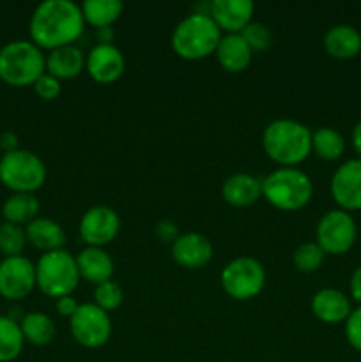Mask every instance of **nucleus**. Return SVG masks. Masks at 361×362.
<instances>
[{
  "mask_svg": "<svg viewBox=\"0 0 361 362\" xmlns=\"http://www.w3.org/2000/svg\"><path fill=\"white\" fill-rule=\"evenodd\" d=\"M85 28L81 7L73 0H45L30 16V41L41 49L74 45Z\"/></svg>",
  "mask_w": 361,
  "mask_h": 362,
  "instance_id": "1",
  "label": "nucleus"
},
{
  "mask_svg": "<svg viewBox=\"0 0 361 362\" xmlns=\"http://www.w3.org/2000/svg\"><path fill=\"white\" fill-rule=\"evenodd\" d=\"M255 6L250 0H214L209 6L212 18L222 34H241L253 18Z\"/></svg>",
  "mask_w": 361,
  "mask_h": 362,
  "instance_id": "15",
  "label": "nucleus"
},
{
  "mask_svg": "<svg viewBox=\"0 0 361 362\" xmlns=\"http://www.w3.org/2000/svg\"><path fill=\"white\" fill-rule=\"evenodd\" d=\"M156 235H158L163 243H173L180 233L177 232L176 223H172L170 219H161V221L156 225Z\"/></svg>",
  "mask_w": 361,
  "mask_h": 362,
  "instance_id": "35",
  "label": "nucleus"
},
{
  "mask_svg": "<svg viewBox=\"0 0 361 362\" xmlns=\"http://www.w3.org/2000/svg\"><path fill=\"white\" fill-rule=\"evenodd\" d=\"M32 87H34L35 94H38L41 99H45V101H53V99L59 98L60 90H62L60 80H57L55 76H52V74L48 73L42 74V76L39 78Z\"/></svg>",
  "mask_w": 361,
  "mask_h": 362,
  "instance_id": "33",
  "label": "nucleus"
},
{
  "mask_svg": "<svg viewBox=\"0 0 361 362\" xmlns=\"http://www.w3.org/2000/svg\"><path fill=\"white\" fill-rule=\"evenodd\" d=\"M0 152H2V148H0Z\"/></svg>",
  "mask_w": 361,
  "mask_h": 362,
  "instance_id": "41",
  "label": "nucleus"
},
{
  "mask_svg": "<svg viewBox=\"0 0 361 362\" xmlns=\"http://www.w3.org/2000/svg\"><path fill=\"white\" fill-rule=\"evenodd\" d=\"M222 288L236 300H250L265 286V269L251 257H237L222 271Z\"/></svg>",
  "mask_w": 361,
  "mask_h": 362,
  "instance_id": "8",
  "label": "nucleus"
},
{
  "mask_svg": "<svg viewBox=\"0 0 361 362\" xmlns=\"http://www.w3.org/2000/svg\"><path fill=\"white\" fill-rule=\"evenodd\" d=\"M262 147L271 161L296 168L311 152V131L292 119H276L262 133Z\"/></svg>",
  "mask_w": 361,
  "mask_h": 362,
  "instance_id": "2",
  "label": "nucleus"
},
{
  "mask_svg": "<svg viewBox=\"0 0 361 362\" xmlns=\"http://www.w3.org/2000/svg\"><path fill=\"white\" fill-rule=\"evenodd\" d=\"M98 45H113V30L110 28H99L98 30Z\"/></svg>",
  "mask_w": 361,
  "mask_h": 362,
  "instance_id": "40",
  "label": "nucleus"
},
{
  "mask_svg": "<svg viewBox=\"0 0 361 362\" xmlns=\"http://www.w3.org/2000/svg\"><path fill=\"white\" fill-rule=\"evenodd\" d=\"M126 69V59L115 45H96L85 60L88 76L101 85H110L119 80Z\"/></svg>",
  "mask_w": 361,
  "mask_h": 362,
  "instance_id": "14",
  "label": "nucleus"
},
{
  "mask_svg": "<svg viewBox=\"0 0 361 362\" xmlns=\"http://www.w3.org/2000/svg\"><path fill=\"white\" fill-rule=\"evenodd\" d=\"M120 230V218L112 207L94 205L80 219V235L87 246L103 247L112 243Z\"/></svg>",
  "mask_w": 361,
  "mask_h": 362,
  "instance_id": "12",
  "label": "nucleus"
},
{
  "mask_svg": "<svg viewBox=\"0 0 361 362\" xmlns=\"http://www.w3.org/2000/svg\"><path fill=\"white\" fill-rule=\"evenodd\" d=\"M357 237V226L350 212L342 209H331L317 223L315 243L326 255H345L354 246Z\"/></svg>",
  "mask_w": 361,
  "mask_h": 362,
  "instance_id": "9",
  "label": "nucleus"
},
{
  "mask_svg": "<svg viewBox=\"0 0 361 362\" xmlns=\"http://www.w3.org/2000/svg\"><path fill=\"white\" fill-rule=\"evenodd\" d=\"M345 338L354 350L361 352V306L353 310L345 320Z\"/></svg>",
  "mask_w": 361,
  "mask_h": 362,
  "instance_id": "34",
  "label": "nucleus"
},
{
  "mask_svg": "<svg viewBox=\"0 0 361 362\" xmlns=\"http://www.w3.org/2000/svg\"><path fill=\"white\" fill-rule=\"evenodd\" d=\"M172 257L184 269H202L212 258V244L197 232L180 233L172 243Z\"/></svg>",
  "mask_w": 361,
  "mask_h": 362,
  "instance_id": "16",
  "label": "nucleus"
},
{
  "mask_svg": "<svg viewBox=\"0 0 361 362\" xmlns=\"http://www.w3.org/2000/svg\"><path fill=\"white\" fill-rule=\"evenodd\" d=\"M222 35L209 13H193L176 25L172 48L180 59L202 60L216 52Z\"/></svg>",
  "mask_w": 361,
  "mask_h": 362,
  "instance_id": "3",
  "label": "nucleus"
},
{
  "mask_svg": "<svg viewBox=\"0 0 361 362\" xmlns=\"http://www.w3.org/2000/svg\"><path fill=\"white\" fill-rule=\"evenodd\" d=\"M322 45L328 55L338 60H350L360 55L361 34L353 25L338 23L326 30Z\"/></svg>",
  "mask_w": 361,
  "mask_h": 362,
  "instance_id": "18",
  "label": "nucleus"
},
{
  "mask_svg": "<svg viewBox=\"0 0 361 362\" xmlns=\"http://www.w3.org/2000/svg\"><path fill=\"white\" fill-rule=\"evenodd\" d=\"M222 197L232 207H250L262 197V180L250 173H234L223 182Z\"/></svg>",
  "mask_w": 361,
  "mask_h": 362,
  "instance_id": "20",
  "label": "nucleus"
},
{
  "mask_svg": "<svg viewBox=\"0 0 361 362\" xmlns=\"http://www.w3.org/2000/svg\"><path fill=\"white\" fill-rule=\"evenodd\" d=\"M27 246V233L25 228L13 223H2L0 225V251L9 257H21V251Z\"/></svg>",
  "mask_w": 361,
  "mask_h": 362,
  "instance_id": "30",
  "label": "nucleus"
},
{
  "mask_svg": "<svg viewBox=\"0 0 361 362\" xmlns=\"http://www.w3.org/2000/svg\"><path fill=\"white\" fill-rule=\"evenodd\" d=\"M23 345L25 339L21 334L20 322L0 315V362L18 359L21 350H23Z\"/></svg>",
  "mask_w": 361,
  "mask_h": 362,
  "instance_id": "28",
  "label": "nucleus"
},
{
  "mask_svg": "<svg viewBox=\"0 0 361 362\" xmlns=\"http://www.w3.org/2000/svg\"><path fill=\"white\" fill-rule=\"evenodd\" d=\"M35 288V265L25 257H9L0 262V297L25 299Z\"/></svg>",
  "mask_w": 361,
  "mask_h": 362,
  "instance_id": "11",
  "label": "nucleus"
},
{
  "mask_svg": "<svg viewBox=\"0 0 361 362\" xmlns=\"http://www.w3.org/2000/svg\"><path fill=\"white\" fill-rule=\"evenodd\" d=\"M76 267L80 279L92 283V285H101L110 281L113 276V260L103 247L87 246L76 255Z\"/></svg>",
  "mask_w": 361,
  "mask_h": 362,
  "instance_id": "19",
  "label": "nucleus"
},
{
  "mask_svg": "<svg viewBox=\"0 0 361 362\" xmlns=\"http://www.w3.org/2000/svg\"><path fill=\"white\" fill-rule=\"evenodd\" d=\"M124 303V292L120 288L119 283L115 281H105L101 285H96L94 288V304L101 308L103 311L110 313V311L119 310L120 304Z\"/></svg>",
  "mask_w": 361,
  "mask_h": 362,
  "instance_id": "31",
  "label": "nucleus"
},
{
  "mask_svg": "<svg viewBox=\"0 0 361 362\" xmlns=\"http://www.w3.org/2000/svg\"><path fill=\"white\" fill-rule=\"evenodd\" d=\"M0 148L4 151V154L6 152H13L18 148V136L14 133H11V131H7V133H4L2 136H0Z\"/></svg>",
  "mask_w": 361,
  "mask_h": 362,
  "instance_id": "38",
  "label": "nucleus"
},
{
  "mask_svg": "<svg viewBox=\"0 0 361 362\" xmlns=\"http://www.w3.org/2000/svg\"><path fill=\"white\" fill-rule=\"evenodd\" d=\"M241 35L244 37V41L248 42V46L251 48V52H264L269 46L273 45V32L268 25L258 23V21H251Z\"/></svg>",
  "mask_w": 361,
  "mask_h": 362,
  "instance_id": "32",
  "label": "nucleus"
},
{
  "mask_svg": "<svg viewBox=\"0 0 361 362\" xmlns=\"http://www.w3.org/2000/svg\"><path fill=\"white\" fill-rule=\"evenodd\" d=\"M46 180V166L34 152L16 148L0 156V182L14 193H32L41 189Z\"/></svg>",
  "mask_w": 361,
  "mask_h": 362,
  "instance_id": "7",
  "label": "nucleus"
},
{
  "mask_svg": "<svg viewBox=\"0 0 361 362\" xmlns=\"http://www.w3.org/2000/svg\"><path fill=\"white\" fill-rule=\"evenodd\" d=\"M311 152L324 161H336L345 152V138L333 127H319L311 131Z\"/></svg>",
  "mask_w": 361,
  "mask_h": 362,
  "instance_id": "27",
  "label": "nucleus"
},
{
  "mask_svg": "<svg viewBox=\"0 0 361 362\" xmlns=\"http://www.w3.org/2000/svg\"><path fill=\"white\" fill-rule=\"evenodd\" d=\"M20 329L25 341L35 346L50 345L55 338V324H53V320L46 313H39V311H32V313L25 315L20 320Z\"/></svg>",
  "mask_w": 361,
  "mask_h": 362,
  "instance_id": "26",
  "label": "nucleus"
},
{
  "mask_svg": "<svg viewBox=\"0 0 361 362\" xmlns=\"http://www.w3.org/2000/svg\"><path fill=\"white\" fill-rule=\"evenodd\" d=\"M329 191L338 209L361 211V159H349L340 165L333 173Z\"/></svg>",
  "mask_w": 361,
  "mask_h": 362,
  "instance_id": "13",
  "label": "nucleus"
},
{
  "mask_svg": "<svg viewBox=\"0 0 361 362\" xmlns=\"http://www.w3.org/2000/svg\"><path fill=\"white\" fill-rule=\"evenodd\" d=\"M80 7L85 23L96 27L98 30L112 27L124 9L120 0H85Z\"/></svg>",
  "mask_w": 361,
  "mask_h": 362,
  "instance_id": "24",
  "label": "nucleus"
},
{
  "mask_svg": "<svg viewBox=\"0 0 361 362\" xmlns=\"http://www.w3.org/2000/svg\"><path fill=\"white\" fill-rule=\"evenodd\" d=\"M326 253L317 243H303L301 246L296 247L292 255V262L296 269L304 274H311V272L319 271L322 264H324Z\"/></svg>",
  "mask_w": 361,
  "mask_h": 362,
  "instance_id": "29",
  "label": "nucleus"
},
{
  "mask_svg": "<svg viewBox=\"0 0 361 362\" xmlns=\"http://www.w3.org/2000/svg\"><path fill=\"white\" fill-rule=\"evenodd\" d=\"M353 147L356 151L357 159H361V120L354 126L353 129Z\"/></svg>",
  "mask_w": 361,
  "mask_h": 362,
  "instance_id": "39",
  "label": "nucleus"
},
{
  "mask_svg": "<svg viewBox=\"0 0 361 362\" xmlns=\"http://www.w3.org/2000/svg\"><path fill=\"white\" fill-rule=\"evenodd\" d=\"M311 313L324 324H345L353 313L350 299L336 288H322L311 297Z\"/></svg>",
  "mask_w": 361,
  "mask_h": 362,
  "instance_id": "17",
  "label": "nucleus"
},
{
  "mask_svg": "<svg viewBox=\"0 0 361 362\" xmlns=\"http://www.w3.org/2000/svg\"><path fill=\"white\" fill-rule=\"evenodd\" d=\"M80 283L76 258L66 250L42 253L35 264V286L52 299L71 296Z\"/></svg>",
  "mask_w": 361,
  "mask_h": 362,
  "instance_id": "6",
  "label": "nucleus"
},
{
  "mask_svg": "<svg viewBox=\"0 0 361 362\" xmlns=\"http://www.w3.org/2000/svg\"><path fill=\"white\" fill-rule=\"evenodd\" d=\"M69 329L74 341L85 349H99L112 336V318L94 303L80 304L76 313L69 318Z\"/></svg>",
  "mask_w": 361,
  "mask_h": 362,
  "instance_id": "10",
  "label": "nucleus"
},
{
  "mask_svg": "<svg viewBox=\"0 0 361 362\" xmlns=\"http://www.w3.org/2000/svg\"><path fill=\"white\" fill-rule=\"evenodd\" d=\"M39 200L32 193H14L4 202L2 216L13 225H28L39 214Z\"/></svg>",
  "mask_w": 361,
  "mask_h": 362,
  "instance_id": "25",
  "label": "nucleus"
},
{
  "mask_svg": "<svg viewBox=\"0 0 361 362\" xmlns=\"http://www.w3.org/2000/svg\"><path fill=\"white\" fill-rule=\"evenodd\" d=\"M55 308H57V311H59L60 317L71 318L74 313H76V310L80 308V304H78V300L74 299L73 296H66V297H60V299L55 300Z\"/></svg>",
  "mask_w": 361,
  "mask_h": 362,
  "instance_id": "36",
  "label": "nucleus"
},
{
  "mask_svg": "<svg viewBox=\"0 0 361 362\" xmlns=\"http://www.w3.org/2000/svg\"><path fill=\"white\" fill-rule=\"evenodd\" d=\"M311 194H314L311 179L299 168L280 166L262 180V197L280 211L294 212L306 207L311 200Z\"/></svg>",
  "mask_w": 361,
  "mask_h": 362,
  "instance_id": "5",
  "label": "nucleus"
},
{
  "mask_svg": "<svg viewBox=\"0 0 361 362\" xmlns=\"http://www.w3.org/2000/svg\"><path fill=\"white\" fill-rule=\"evenodd\" d=\"M349 288H350V297H353L356 303H360L361 306V265L353 272V276H350Z\"/></svg>",
  "mask_w": 361,
  "mask_h": 362,
  "instance_id": "37",
  "label": "nucleus"
},
{
  "mask_svg": "<svg viewBox=\"0 0 361 362\" xmlns=\"http://www.w3.org/2000/svg\"><path fill=\"white\" fill-rule=\"evenodd\" d=\"M216 60L229 73H241L251 64V48L241 34H223L216 48Z\"/></svg>",
  "mask_w": 361,
  "mask_h": 362,
  "instance_id": "21",
  "label": "nucleus"
},
{
  "mask_svg": "<svg viewBox=\"0 0 361 362\" xmlns=\"http://www.w3.org/2000/svg\"><path fill=\"white\" fill-rule=\"evenodd\" d=\"M85 60L87 55L76 45L62 46L46 55V73L57 80H71L85 69Z\"/></svg>",
  "mask_w": 361,
  "mask_h": 362,
  "instance_id": "22",
  "label": "nucleus"
},
{
  "mask_svg": "<svg viewBox=\"0 0 361 362\" xmlns=\"http://www.w3.org/2000/svg\"><path fill=\"white\" fill-rule=\"evenodd\" d=\"M46 73V55L32 41H11L0 48V80L11 87L34 85Z\"/></svg>",
  "mask_w": 361,
  "mask_h": 362,
  "instance_id": "4",
  "label": "nucleus"
},
{
  "mask_svg": "<svg viewBox=\"0 0 361 362\" xmlns=\"http://www.w3.org/2000/svg\"><path fill=\"white\" fill-rule=\"evenodd\" d=\"M25 233H27V243L32 244L35 250H41L42 253L64 250L66 244V232L62 226L48 218H35L25 226Z\"/></svg>",
  "mask_w": 361,
  "mask_h": 362,
  "instance_id": "23",
  "label": "nucleus"
}]
</instances>
